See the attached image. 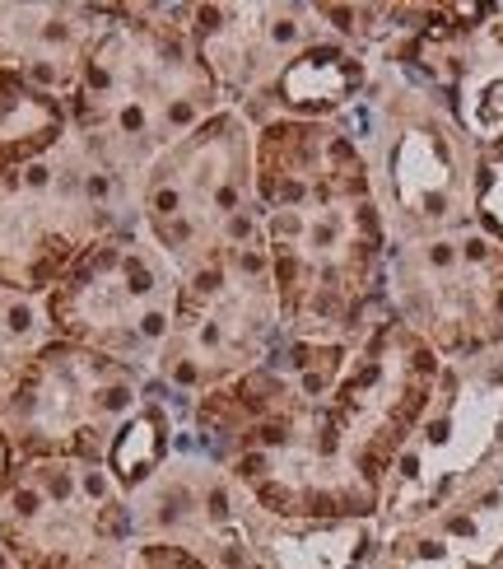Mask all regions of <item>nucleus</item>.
Masks as SVG:
<instances>
[{"label":"nucleus","instance_id":"0eeeda50","mask_svg":"<svg viewBox=\"0 0 503 569\" xmlns=\"http://www.w3.org/2000/svg\"><path fill=\"white\" fill-rule=\"evenodd\" d=\"M256 216V127L220 108L135 182V229L187 271Z\"/></svg>","mask_w":503,"mask_h":569},{"label":"nucleus","instance_id":"423d86ee","mask_svg":"<svg viewBox=\"0 0 503 569\" xmlns=\"http://www.w3.org/2000/svg\"><path fill=\"white\" fill-rule=\"evenodd\" d=\"M112 229H135V192L66 140L47 159L0 178V290L47 299Z\"/></svg>","mask_w":503,"mask_h":569},{"label":"nucleus","instance_id":"ddd939ff","mask_svg":"<svg viewBox=\"0 0 503 569\" xmlns=\"http://www.w3.org/2000/svg\"><path fill=\"white\" fill-rule=\"evenodd\" d=\"M182 23L224 108L243 112L252 127L266 122V108L299 57L331 38L318 6L299 0H197L182 6Z\"/></svg>","mask_w":503,"mask_h":569},{"label":"nucleus","instance_id":"9d476101","mask_svg":"<svg viewBox=\"0 0 503 569\" xmlns=\"http://www.w3.org/2000/svg\"><path fill=\"white\" fill-rule=\"evenodd\" d=\"M382 303L443 365L503 350V243L475 224L388 243Z\"/></svg>","mask_w":503,"mask_h":569},{"label":"nucleus","instance_id":"f257e3e1","mask_svg":"<svg viewBox=\"0 0 503 569\" xmlns=\"http://www.w3.org/2000/svg\"><path fill=\"white\" fill-rule=\"evenodd\" d=\"M439 378V355L382 308L341 378L252 425L224 471L280 523H373Z\"/></svg>","mask_w":503,"mask_h":569},{"label":"nucleus","instance_id":"a211bd4d","mask_svg":"<svg viewBox=\"0 0 503 569\" xmlns=\"http://www.w3.org/2000/svg\"><path fill=\"white\" fill-rule=\"evenodd\" d=\"M471 224L503 243V136H475V187H471Z\"/></svg>","mask_w":503,"mask_h":569},{"label":"nucleus","instance_id":"1a4fd4ad","mask_svg":"<svg viewBox=\"0 0 503 569\" xmlns=\"http://www.w3.org/2000/svg\"><path fill=\"white\" fill-rule=\"evenodd\" d=\"M503 462V350L485 360L443 365L439 392L392 467L388 495L373 518L378 537L424 523L462 490Z\"/></svg>","mask_w":503,"mask_h":569},{"label":"nucleus","instance_id":"39448f33","mask_svg":"<svg viewBox=\"0 0 503 569\" xmlns=\"http://www.w3.org/2000/svg\"><path fill=\"white\" fill-rule=\"evenodd\" d=\"M284 341L271 252L256 216L178 271L173 327L154 365V383L178 401H197L266 365Z\"/></svg>","mask_w":503,"mask_h":569},{"label":"nucleus","instance_id":"2eb2a0df","mask_svg":"<svg viewBox=\"0 0 503 569\" xmlns=\"http://www.w3.org/2000/svg\"><path fill=\"white\" fill-rule=\"evenodd\" d=\"M103 29L108 6H66V0L6 6L0 0V70L29 80L42 93L70 99Z\"/></svg>","mask_w":503,"mask_h":569},{"label":"nucleus","instance_id":"dca6fc26","mask_svg":"<svg viewBox=\"0 0 503 569\" xmlns=\"http://www.w3.org/2000/svg\"><path fill=\"white\" fill-rule=\"evenodd\" d=\"M70 140V108L57 93L0 70V178L47 159Z\"/></svg>","mask_w":503,"mask_h":569},{"label":"nucleus","instance_id":"412c9836","mask_svg":"<svg viewBox=\"0 0 503 569\" xmlns=\"http://www.w3.org/2000/svg\"><path fill=\"white\" fill-rule=\"evenodd\" d=\"M93 569H127V556L122 560H103V565H93Z\"/></svg>","mask_w":503,"mask_h":569},{"label":"nucleus","instance_id":"f8f14e48","mask_svg":"<svg viewBox=\"0 0 503 569\" xmlns=\"http://www.w3.org/2000/svg\"><path fill=\"white\" fill-rule=\"evenodd\" d=\"M135 547L131 500L103 462H19L0 500V551L19 569H93Z\"/></svg>","mask_w":503,"mask_h":569},{"label":"nucleus","instance_id":"4be33fe9","mask_svg":"<svg viewBox=\"0 0 503 569\" xmlns=\"http://www.w3.org/2000/svg\"><path fill=\"white\" fill-rule=\"evenodd\" d=\"M0 569H19V565H14V560H10L6 551H0Z\"/></svg>","mask_w":503,"mask_h":569},{"label":"nucleus","instance_id":"f03ea898","mask_svg":"<svg viewBox=\"0 0 503 569\" xmlns=\"http://www.w3.org/2000/svg\"><path fill=\"white\" fill-rule=\"evenodd\" d=\"M256 224L290 341L354 346L382 313L388 224L345 122L256 127Z\"/></svg>","mask_w":503,"mask_h":569},{"label":"nucleus","instance_id":"7ed1b4c3","mask_svg":"<svg viewBox=\"0 0 503 569\" xmlns=\"http://www.w3.org/2000/svg\"><path fill=\"white\" fill-rule=\"evenodd\" d=\"M66 108L76 150L135 192L150 163L224 99L187 33L182 6H108V29Z\"/></svg>","mask_w":503,"mask_h":569},{"label":"nucleus","instance_id":"6ab92c4d","mask_svg":"<svg viewBox=\"0 0 503 569\" xmlns=\"http://www.w3.org/2000/svg\"><path fill=\"white\" fill-rule=\"evenodd\" d=\"M127 569H210L205 560H197L191 551L173 547V541H154V537H140L131 556H127Z\"/></svg>","mask_w":503,"mask_h":569},{"label":"nucleus","instance_id":"20e7f679","mask_svg":"<svg viewBox=\"0 0 503 569\" xmlns=\"http://www.w3.org/2000/svg\"><path fill=\"white\" fill-rule=\"evenodd\" d=\"M369 163L388 243L471 224L475 136L439 89L396 66H373V80L345 117Z\"/></svg>","mask_w":503,"mask_h":569},{"label":"nucleus","instance_id":"aec40b11","mask_svg":"<svg viewBox=\"0 0 503 569\" xmlns=\"http://www.w3.org/2000/svg\"><path fill=\"white\" fill-rule=\"evenodd\" d=\"M14 467H19V458H14V448H10L6 430H0V500H6V490H10V477H14Z\"/></svg>","mask_w":503,"mask_h":569},{"label":"nucleus","instance_id":"4468645a","mask_svg":"<svg viewBox=\"0 0 503 569\" xmlns=\"http://www.w3.org/2000/svg\"><path fill=\"white\" fill-rule=\"evenodd\" d=\"M369 569H503V462L424 523L378 537Z\"/></svg>","mask_w":503,"mask_h":569},{"label":"nucleus","instance_id":"6e6552de","mask_svg":"<svg viewBox=\"0 0 503 569\" xmlns=\"http://www.w3.org/2000/svg\"><path fill=\"white\" fill-rule=\"evenodd\" d=\"M150 392L145 369L52 337L0 407V430L19 462H103Z\"/></svg>","mask_w":503,"mask_h":569},{"label":"nucleus","instance_id":"9b49d317","mask_svg":"<svg viewBox=\"0 0 503 569\" xmlns=\"http://www.w3.org/2000/svg\"><path fill=\"white\" fill-rule=\"evenodd\" d=\"M178 271L140 229H112L42 299L57 341L103 350L154 378L173 327Z\"/></svg>","mask_w":503,"mask_h":569},{"label":"nucleus","instance_id":"f3484780","mask_svg":"<svg viewBox=\"0 0 503 569\" xmlns=\"http://www.w3.org/2000/svg\"><path fill=\"white\" fill-rule=\"evenodd\" d=\"M47 341H52V322H47L42 299L0 290V407L14 397Z\"/></svg>","mask_w":503,"mask_h":569}]
</instances>
